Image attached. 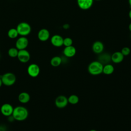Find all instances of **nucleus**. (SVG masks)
Returning a JSON list of instances; mask_svg holds the SVG:
<instances>
[{
	"mask_svg": "<svg viewBox=\"0 0 131 131\" xmlns=\"http://www.w3.org/2000/svg\"><path fill=\"white\" fill-rule=\"evenodd\" d=\"M63 28L64 29H68L69 28H70V25L68 24H64L63 25Z\"/></svg>",
	"mask_w": 131,
	"mask_h": 131,
	"instance_id": "obj_25",
	"label": "nucleus"
},
{
	"mask_svg": "<svg viewBox=\"0 0 131 131\" xmlns=\"http://www.w3.org/2000/svg\"><path fill=\"white\" fill-rule=\"evenodd\" d=\"M16 30L18 35L21 36H26L28 35L31 31V27L29 24L26 22L19 23L17 27Z\"/></svg>",
	"mask_w": 131,
	"mask_h": 131,
	"instance_id": "obj_3",
	"label": "nucleus"
},
{
	"mask_svg": "<svg viewBox=\"0 0 131 131\" xmlns=\"http://www.w3.org/2000/svg\"><path fill=\"white\" fill-rule=\"evenodd\" d=\"M79 97L76 95H71L68 98V102L72 104H76L79 102Z\"/></svg>",
	"mask_w": 131,
	"mask_h": 131,
	"instance_id": "obj_22",
	"label": "nucleus"
},
{
	"mask_svg": "<svg viewBox=\"0 0 131 131\" xmlns=\"http://www.w3.org/2000/svg\"><path fill=\"white\" fill-rule=\"evenodd\" d=\"M95 1H100V0H95Z\"/></svg>",
	"mask_w": 131,
	"mask_h": 131,
	"instance_id": "obj_32",
	"label": "nucleus"
},
{
	"mask_svg": "<svg viewBox=\"0 0 131 131\" xmlns=\"http://www.w3.org/2000/svg\"><path fill=\"white\" fill-rule=\"evenodd\" d=\"M8 36L11 39H14L17 37V36L19 35L18 32L16 28H11L10 29L7 33Z\"/></svg>",
	"mask_w": 131,
	"mask_h": 131,
	"instance_id": "obj_19",
	"label": "nucleus"
},
{
	"mask_svg": "<svg viewBox=\"0 0 131 131\" xmlns=\"http://www.w3.org/2000/svg\"><path fill=\"white\" fill-rule=\"evenodd\" d=\"M103 65L99 61L91 62L88 66V70L90 74L92 75H98L102 73Z\"/></svg>",
	"mask_w": 131,
	"mask_h": 131,
	"instance_id": "obj_2",
	"label": "nucleus"
},
{
	"mask_svg": "<svg viewBox=\"0 0 131 131\" xmlns=\"http://www.w3.org/2000/svg\"><path fill=\"white\" fill-rule=\"evenodd\" d=\"M29 45V40L26 36H20L16 41L15 47L18 50L26 49Z\"/></svg>",
	"mask_w": 131,
	"mask_h": 131,
	"instance_id": "obj_5",
	"label": "nucleus"
},
{
	"mask_svg": "<svg viewBox=\"0 0 131 131\" xmlns=\"http://www.w3.org/2000/svg\"><path fill=\"white\" fill-rule=\"evenodd\" d=\"M128 15H129V17L131 19V9L129 10V13H128Z\"/></svg>",
	"mask_w": 131,
	"mask_h": 131,
	"instance_id": "obj_29",
	"label": "nucleus"
},
{
	"mask_svg": "<svg viewBox=\"0 0 131 131\" xmlns=\"http://www.w3.org/2000/svg\"><path fill=\"white\" fill-rule=\"evenodd\" d=\"M128 3H129V4L130 5V7H131V0H128Z\"/></svg>",
	"mask_w": 131,
	"mask_h": 131,
	"instance_id": "obj_30",
	"label": "nucleus"
},
{
	"mask_svg": "<svg viewBox=\"0 0 131 131\" xmlns=\"http://www.w3.org/2000/svg\"><path fill=\"white\" fill-rule=\"evenodd\" d=\"M0 58H1V54H0Z\"/></svg>",
	"mask_w": 131,
	"mask_h": 131,
	"instance_id": "obj_33",
	"label": "nucleus"
},
{
	"mask_svg": "<svg viewBox=\"0 0 131 131\" xmlns=\"http://www.w3.org/2000/svg\"><path fill=\"white\" fill-rule=\"evenodd\" d=\"M18 101L21 103H28L30 100V96L27 92H23L20 93L18 96Z\"/></svg>",
	"mask_w": 131,
	"mask_h": 131,
	"instance_id": "obj_16",
	"label": "nucleus"
},
{
	"mask_svg": "<svg viewBox=\"0 0 131 131\" xmlns=\"http://www.w3.org/2000/svg\"><path fill=\"white\" fill-rule=\"evenodd\" d=\"M121 52L122 53V54L124 56H126L130 54V50L128 47H125L122 49Z\"/></svg>",
	"mask_w": 131,
	"mask_h": 131,
	"instance_id": "obj_24",
	"label": "nucleus"
},
{
	"mask_svg": "<svg viewBox=\"0 0 131 131\" xmlns=\"http://www.w3.org/2000/svg\"><path fill=\"white\" fill-rule=\"evenodd\" d=\"M18 51L19 50L16 47L11 48L8 50V55L12 58L16 57L18 55Z\"/></svg>",
	"mask_w": 131,
	"mask_h": 131,
	"instance_id": "obj_21",
	"label": "nucleus"
},
{
	"mask_svg": "<svg viewBox=\"0 0 131 131\" xmlns=\"http://www.w3.org/2000/svg\"><path fill=\"white\" fill-rule=\"evenodd\" d=\"M17 57L20 62L26 63L28 62L30 59V54L29 51L26 49L20 50L18 51Z\"/></svg>",
	"mask_w": 131,
	"mask_h": 131,
	"instance_id": "obj_7",
	"label": "nucleus"
},
{
	"mask_svg": "<svg viewBox=\"0 0 131 131\" xmlns=\"http://www.w3.org/2000/svg\"><path fill=\"white\" fill-rule=\"evenodd\" d=\"M128 29H129V30L130 31V32H131V23L129 24V26H128Z\"/></svg>",
	"mask_w": 131,
	"mask_h": 131,
	"instance_id": "obj_28",
	"label": "nucleus"
},
{
	"mask_svg": "<svg viewBox=\"0 0 131 131\" xmlns=\"http://www.w3.org/2000/svg\"><path fill=\"white\" fill-rule=\"evenodd\" d=\"M114 71V66L110 63H107L103 66L102 73L105 75H111Z\"/></svg>",
	"mask_w": 131,
	"mask_h": 131,
	"instance_id": "obj_17",
	"label": "nucleus"
},
{
	"mask_svg": "<svg viewBox=\"0 0 131 131\" xmlns=\"http://www.w3.org/2000/svg\"><path fill=\"white\" fill-rule=\"evenodd\" d=\"M62 62V59L60 57L56 56L52 57L50 60V64L54 67H56L61 64Z\"/></svg>",
	"mask_w": 131,
	"mask_h": 131,
	"instance_id": "obj_18",
	"label": "nucleus"
},
{
	"mask_svg": "<svg viewBox=\"0 0 131 131\" xmlns=\"http://www.w3.org/2000/svg\"><path fill=\"white\" fill-rule=\"evenodd\" d=\"M0 131H6V129L4 126H0Z\"/></svg>",
	"mask_w": 131,
	"mask_h": 131,
	"instance_id": "obj_26",
	"label": "nucleus"
},
{
	"mask_svg": "<svg viewBox=\"0 0 131 131\" xmlns=\"http://www.w3.org/2000/svg\"><path fill=\"white\" fill-rule=\"evenodd\" d=\"M76 48L73 46H70L68 47H65L63 51V53L67 57H72L76 54Z\"/></svg>",
	"mask_w": 131,
	"mask_h": 131,
	"instance_id": "obj_14",
	"label": "nucleus"
},
{
	"mask_svg": "<svg viewBox=\"0 0 131 131\" xmlns=\"http://www.w3.org/2000/svg\"><path fill=\"white\" fill-rule=\"evenodd\" d=\"M94 0H77L79 7L82 10L90 9L93 4Z\"/></svg>",
	"mask_w": 131,
	"mask_h": 131,
	"instance_id": "obj_12",
	"label": "nucleus"
},
{
	"mask_svg": "<svg viewBox=\"0 0 131 131\" xmlns=\"http://www.w3.org/2000/svg\"><path fill=\"white\" fill-rule=\"evenodd\" d=\"M89 131H97V130H95V129H91V130H90Z\"/></svg>",
	"mask_w": 131,
	"mask_h": 131,
	"instance_id": "obj_31",
	"label": "nucleus"
},
{
	"mask_svg": "<svg viewBox=\"0 0 131 131\" xmlns=\"http://www.w3.org/2000/svg\"><path fill=\"white\" fill-rule=\"evenodd\" d=\"M63 38L59 35H54L51 37V42L52 45L56 47H60L63 45Z\"/></svg>",
	"mask_w": 131,
	"mask_h": 131,
	"instance_id": "obj_10",
	"label": "nucleus"
},
{
	"mask_svg": "<svg viewBox=\"0 0 131 131\" xmlns=\"http://www.w3.org/2000/svg\"><path fill=\"white\" fill-rule=\"evenodd\" d=\"M124 57L121 52L117 51L111 55V60L115 63H119L123 61Z\"/></svg>",
	"mask_w": 131,
	"mask_h": 131,
	"instance_id": "obj_15",
	"label": "nucleus"
},
{
	"mask_svg": "<svg viewBox=\"0 0 131 131\" xmlns=\"http://www.w3.org/2000/svg\"><path fill=\"white\" fill-rule=\"evenodd\" d=\"M29 112L24 106H17L14 108L12 116L15 120L22 121L25 120L28 117Z\"/></svg>",
	"mask_w": 131,
	"mask_h": 131,
	"instance_id": "obj_1",
	"label": "nucleus"
},
{
	"mask_svg": "<svg viewBox=\"0 0 131 131\" xmlns=\"http://www.w3.org/2000/svg\"><path fill=\"white\" fill-rule=\"evenodd\" d=\"M1 77L3 84L6 86H11L13 85L16 80V76L11 72L6 73L2 75Z\"/></svg>",
	"mask_w": 131,
	"mask_h": 131,
	"instance_id": "obj_4",
	"label": "nucleus"
},
{
	"mask_svg": "<svg viewBox=\"0 0 131 131\" xmlns=\"http://www.w3.org/2000/svg\"><path fill=\"white\" fill-rule=\"evenodd\" d=\"M130 37H131V34H130Z\"/></svg>",
	"mask_w": 131,
	"mask_h": 131,
	"instance_id": "obj_34",
	"label": "nucleus"
},
{
	"mask_svg": "<svg viewBox=\"0 0 131 131\" xmlns=\"http://www.w3.org/2000/svg\"><path fill=\"white\" fill-rule=\"evenodd\" d=\"M14 107L9 103H4L1 107V112L5 116L9 117L12 115Z\"/></svg>",
	"mask_w": 131,
	"mask_h": 131,
	"instance_id": "obj_9",
	"label": "nucleus"
},
{
	"mask_svg": "<svg viewBox=\"0 0 131 131\" xmlns=\"http://www.w3.org/2000/svg\"><path fill=\"white\" fill-rule=\"evenodd\" d=\"M2 84H3V82H2V80L1 77H0V88L2 86Z\"/></svg>",
	"mask_w": 131,
	"mask_h": 131,
	"instance_id": "obj_27",
	"label": "nucleus"
},
{
	"mask_svg": "<svg viewBox=\"0 0 131 131\" xmlns=\"http://www.w3.org/2000/svg\"><path fill=\"white\" fill-rule=\"evenodd\" d=\"M99 61H100L101 63H105V64L107 63L108 62H109L110 61V60H111V56H108V55L104 54L103 55H101L99 56Z\"/></svg>",
	"mask_w": 131,
	"mask_h": 131,
	"instance_id": "obj_20",
	"label": "nucleus"
},
{
	"mask_svg": "<svg viewBox=\"0 0 131 131\" xmlns=\"http://www.w3.org/2000/svg\"><path fill=\"white\" fill-rule=\"evenodd\" d=\"M104 49V45L100 41H96L92 45V50L96 54L101 53Z\"/></svg>",
	"mask_w": 131,
	"mask_h": 131,
	"instance_id": "obj_13",
	"label": "nucleus"
},
{
	"mask_svg": "<svg viewBox=\"0 0 131 131\" xmlns=\"http://www.w3.org/2000/svg\"><path fill=\"white\" fill-rule=\"evenodd\" d=\"M72 44H73V40L70 37H66L63 39V45H64L65 47L72 46Z\"/></svg>",
	"mask_w": 131,
	"mask_h": 131,
	"instance_id": "obj_23",
	"label": "nucleus"
},
{
	"mask_svg": "<svg viewBox=\"0 0 131 131\" xmlns=\"http://www.w3.org/2000/svg\"><path fill=\"white\" fill-rule=\"evenodd\" d=\"M27 72L30 76L33 78L36 77L40 73L39 67L36 63H32L28 66Z\"/></svg>",
	"mask_w": 131,
	"mask_h": 131,
	"instance_id": "obj_6",
	"label": "nucleus"
},
{
	"mask_svg": "<svg viewBox=\"0 0 131 131\" xmlns=\"http://www.w3.org/2000/svg\"><path fill=\"white\" fill-rule=\"evenodd\" d=\"M68 98L64 95H59L56 97L55 100V104L56 106L59 108H63L65 107L68 104Z\"/></svg>",
	"mask_w": 131,
	"mask_h": 131,
	"instance_id": "obj_8",
	"label": "nucleus"
},
{
	"mask_svg": "<svg viewBox=\"0 0 131 131\" xmlns=\"http://www.w3.org/2000/svg\"><path fill=\"white\" fill-rule=\"evenodd\" d=\"M50 32L47 29H40L37 34V37L39 40L41 41H46L48 40L50 37Z\"/></svg>",
	"mask_w": 131,
	"mask_h": 131,
	"instance_id": "obj_11",
	"label": "nucleus"
}]
</instances>
